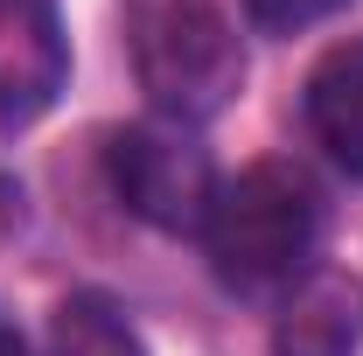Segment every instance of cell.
<instances>
[{"label":"cell","instance_id":"cell-1","mask_svg":"<svg viewBox=\"0 0 363 356\" xmlns=\"http://www.w3.org/2000/svg\"><path fill=\"white\" fill-rule=\"evenodd\" d=\"M210 266L230 294H286L315 272L321 245V189L294 161H252L230 182H217V203L203 223Z\"/></svg>","mask_w":363,"mask_h":356},{"label":"cell","instance_id":"cell-2","mask_svg":"<svg viewBox=\"0 0 363 356\" xmlns=\"http://www.w3.org/2000/svg\"><path fill=\"white\" fill-rule=\"evenodd\" d=\"M119 28L154 119L203 126L245 91V43L224 0H119Z\"/></svg>","mask_w":363,"mask_h":356},{"label":"cell","instance_id":"cell-3","mask_svg":"<svg viewBox=\"0 0 363 356\" xmlns=\"http://www.w3.org/2000/svg\"><path fill=\"white\" fill-rule=\"evenodd\" d=\"M105 175L140 223H154L168 238H203L210 203H217V161L196 140V126H175V119L119 126L105 140Z\"/></svg>","mask_w":363,"mask_h":356},{"label":"cell","instance_id":"cell-4","mask_svg":"<svg viewBox=\"0 0 363 356\" xmlns=\"http://www.w3.org/2000/svg\"><path fill=\"white\" fill-rule=\"evenodd\" d=\"M70 84V35L56 0H0V133L35 126Z\"/></svg>","mask_w":363,"mask_h":356},{"label":"cell","instance_id":"cell-5","mask_svg":"<svg viewBox=\"0 0 363 356\" xmlns=\"http://www.w3.org/2000/svg\"><path fill=\"white\" fill-rule=\"evenodd\" d=\"M301 112H308L315 147L350 182H363V35H342L315 56L301 84Z\"/></svg>","mask_w":363,"mask_h":356},{"label":"cell","instance_id":"cell-6","mask_svg":"<svg viewBox=\"0 0 363 356\" xmlns=\"http://www.w3.org/2000/svg\"><path fill=\"white\" fill-rule=\"evenodd\" d=\"M357 335H363L357 287L315 272L294 287V301L272 321V356H357Z\"/></svg>","mask_w":363,"mask_h":356},{"label":"cell","instance_id":"cell-7","mask_svg":"<svg viewBox=\"0 0 363 356\" xmlns=\"http://www.w3.org/2000/svg\"><path fill=\"white\" fill-rule=\"evenodd\" d=\"M49 356H154V350H147V335L133 328V314L112 294L77 287L49 314Z\"/></svg>","mask_w":363,"mask_h":356},{"label":"cell","instance_id":"cell-8","mask_svg":"<svg viewBox=\"0 0 363 356\" xmlns=\"http://www.w3.org/2000/svg\"><path fill=\"white\" fill-rule=\"evenodd\" d=\"M350 0H245V14L266 28V35H301V28H315L328 14H342Z\"/></svg>","mask_w":363,"mask_h":356},{"label":"cell","instance_id":"cell-9","mask_svg":"<svg viewBox=\"0 0 363 356\" xmlns=\"http://www.w3.org/2000/svg\"><path fill=\"white\" fill-rule=\"evenodd\" d=\"M0 356H35V343H28V335L7 321V314H0Z\"/></svg>","mask_w":363,"mask_h":356}]
</instances>
